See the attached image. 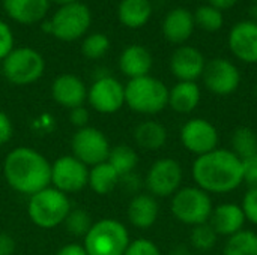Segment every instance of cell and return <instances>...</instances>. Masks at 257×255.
Segmentation results:
<instances>
[{
    "mask_svg": "<svg viewBox=\"0 0 257 255\" xmlns=\"http://www.w3.org/2000/svg\"><path fill=\"white\" fill-rule=\"evenodd\" d=\"M191 176L196 186L209 195L229 194L244 183L242 161L230 149L218 147L194 159Z\"/></svg>",
    "mask_w": 257,
    "mask_h": 255,
    "instance_id": "obj_1",
    "label": "cell"
},
{
    "mask_svg": "<svg viewBox=\"0 0 257 255\" xmlns=\"http://www.w3.org/2000/svg\"><path fill=\"white\" fill-rule=\"evenodd\" d=\"M3 176L14 191L32 197L51 185V164L32 147H15L5 158Z\"/></svg>",
    "mask_w": 257,
    "mask_h": 255,
    "instance_id": "obj_2",
    "label": "cell"
},
{
    "mask_svg": "<svg viewBox=\"0 0 257 255\" xmlns=\"http://www.w3.org/2000/svg\"><path fill=\"white\" fill-rule=\"evenodd\" d=\"M125 105L139 114H158L169 107V87L152 75L130 80L125 86Z\"/></svg>",
    "mask_w": 257,
    "mask_h": 255,
    "instance_id": "obj_3",
    "label": "cell"
},
{
    "mask_svg": "<svg viewBox=\"0 0 257 255\" xmlns=\"http://www.w3.org/2000/svg\"><path fill=\"white\" fill-rule=\"evenodd\" d=\"M71 209L69 197L50 185L29 197L27 215L36 227L50 230L63 224Z\"/></svg>",
    "mask_w": 257,
    "mask_h": 255,
    "instance_id": "obj_4",
    "label": "cell"
},
{
    "mask_svg": "<svg viewBox=\"0 0 257 255\" xmlns=\"http://www.w3.org/2000/svg\"><path fill=\"white\" fill-rule=\"evenodd\" d=\"M130 242V233L120 221L104 218L93 222L83 246L87 255H123Z\"/></svg>",
    "mask_w": 257,
    "mask_h": 255,
    "instance_id": "obj_5",
    "label": "cell"
},
{
    "mask_svg": "<svg viewBox=\"0 0 257 255\" xmlns=\"http://www.w3.org/2000/svg\"><path fill=\"white\" fill-rule=\"evenodd\" d=\"M170 210L175 219L181 224L196 227L209 222L214 204L211 195L194 185L181 188L172 197Z\"/></svg>",
    "mask_w": 257,
    "mask_h": 255,
    "instance_id": "obj_6",
    "label": "cell"
},
{
    "mask_svg": "<svg viewBox=\"0 0 257 255\" xmlns=\"http://www.w3.org/2000/svg\"><path fill=\"white\" fill-rule=\"evenodd\" d=\"M45 71L42 54L30 47L14 48L2 62V75L14 86L36 83Z\"/></svg>",
    "mask_w": 257,
    "mask_h": 255,
    "instance_id": "obj_7",
    "label": "cell"
},
{
    "mask_svg": "<svg viewBox=\"0 0 257 255\" xmlns=\"http://www.w3.org/2000/svg\"><path fill=\"white\" fill-rule=\"evenodd\" d=\"M50 21L51 36L63 42H72L86 35L92 23V14L87 5L75 2L59 6Z\"/></svg>",
    "mask_w": 257,
    "mask_h": 255,
    "instance_id": "obj_8",
    "label": "cell"
},
{
    "mask_svg": "<svg viewBox=\"0 0 257 255\" xmlns=\"http://www.w3.org/2000/svg\"><path fill=\"white\" fill-rule=\"evenodd\" d=\"M182 165L173 158H161L149 167L145 177V186L152 197L169 198L182 188Z\"/></svg>",
    "mask_w": 257,
    "mask_h": 255,
    "instance_id": "obj_9",
    "label": "cell"
},
{
    "mask_svg": "<svg viewBox=\"0 0 257 255\" xmlns=\"http://www.w3.org/2000/svg\"><path fill=\"white\" fill-rule=\"evenodd\" d=\"M179 140L184 149L197 158L218 149L220 134L211 120L205 117H193L182 125Z\"/></svg>",
    "mask_w": 257,
    "mask_h": 255,
    "instance_id": "obj_10",
    "label": "cell"
},
{
    "mask_svg": "<svg viewBox=\"0 0 257 255\" xmlns=\"http://www.w3.org/2000/svg\"><path fill=\"white\" fill-rule=\"evenodd\" d=\"M71 149L72 156H75L84 165L93 167L107 161L111 146L102 131L86 126L77 129L71 140Z\"/></svg>",
    "mask_w": 257,
    "mask_h": 255,
    "instance_id": "obj_11",
    "label": "cell"
},
{
    "mask_svg": "<svg viewBox=\"0 0 257 255\" xmlns=\"http://www.w3.org/2000/svg\"><path fill=\"white\" fill-rule=\"evenodd\" d=\"M87 102L96 113L114 114L125 105V86L111 75H101L87 89Z\"/></svg>",
    "mask_w": 257,
    "mask_h": 255,
    "instance_id": "obj_12",
    "label": "cell"
},
{
    "mask_svg": "<svg viewBox=\"0 0 257 255\" xmlns=\"http://www.w3.org/2000/svg\"><path fill=\"white\" fill-rule=\"evenodd\" d=\"M202 80L211 93L217 96H229L238 90L241 84V72L233 62L215 57L206 62Z\"/></svg>",
    "mask_w": 257,
    "mask_h": 255,
    "instance_id": "obj_13",
    "label": "cell"
},
{
    "mask_svg": "<svg viewBox=\"0 0 257 255\" xmlns=\"http://www.w3.org/2000/svg\"><path fill=\"white\" fill-rule=\"evenodd\" d=\"M87 180L89 167L72 155L60 156L51 164V186L66 195L84 189Z\"/></svg>",
    "mask_w": 257,
    "mask_h": 255,
    "instance_id": "obj_14",
    "label": "cell"
},
{
    "mask_svg": "<svg viewBox=\"0 0 257 255\" xmlns=\"http://www.w3.org/2000/svg\"><path fill=\"white\" fill-rule=\"evenodd\" d=\"M170 71L178 81H197L202 78L206 60L193 45H179L170 57Z\"/></svg>",
    "mask_w": 257,
    "mask_h": 255,
    "instance_id": "obj_15",
    "label": "cell"
},
{
    "mask_svg": "<svg viewBox=\"0 0 257 255\" xmlns=\"http://www.w3.org/2000/svg\"><path fill=\"white\" fill-rule=\"evenodd\" d=\"M227 44L230 53L238 60L248 65L257 63V23L244 20L232 26Z\"/></svg>",
    "mask_w": 257,
    "mask_h": 255,
    "instance_id": "obj_16",
    "label": "cell"
},
{
    "mask_svg": "<svg viewBox=\"0 0 257 255\" xmlns=\"http://www.w3.org/2000/svg\"><path fill=\"white\" fill-rule=\"evenodd\" d=\"M51 96L56 104L72 110L84 105L87 101V87L83 80L74 74L57 75L51 84Z\"/></svg>",
    "mask_w": 257,
    "mask_h": 255,
    "instance_id": "obj_17",
    "label": "cell"
},
{
    "mask_svg": "<svg viewBox=\"0 0 257 255\" xmlns=\"http://www.w3.org/2000/svg\"><path fill=\"white\" fill-rule=\"evenodd\" d=\"M194 15L185 8H173L163 20L161 32L166 41L175 45H184L194 33Z\"/></svg>",
    "mask_w": 257,
    "mask_h": 255,
    "instance_id": "obj_18",
    "label": "cell"
},
{
    "mask_svg": "<svg viewBox=\"0 0 257 255\" xmlns=\"http://www.w3.org/2000/svg\"><path fill=\"white\" fill-rule=\"evenodd\" d=\"M245 222L247 219L241 204L230 201L214 206V210L209 218V225L214 228L218 237H230L236 234L238 231L244 230Z\"/></svg>",
    "mask_w": 257,
    "mask_h": 255,
    "instance_id": "obj_19",
    "label": "cell"
},
{
    "mask_svg": "<svg viewBox=\"0 0 257 255\" xmlns=\"http://www.w3.org/2000/svg\"><path fill=\"white\" fill-rule=\"evenodd\" d=\"M5 12L18 24L32 26L45 20L50 0H3Z\"/></svg>",
    "mask_w": 257,
    "mask_h": 255,
    "instance_id": "obj_20",
    "label": "cell"
},
{
    "mask_svg": "<svg viewBox=\"0 0 257 255\" xmlns=\"http://www.w3.org/2000/svg\"><path fill=\"white\" fill-rule=\"evenodd\" d=\"M158 215H160L158 201L151 194L139 192L128 203L126 216L131 225L136 228H140V230L151 228L157 222Z\"/></svg>",
    "mask_w": 257,
    "mask_h": 255,
    "instance_id": "obj_21",
    "label": "cell"
},
{
    "mask_svg": "<svg viewBox=\"0 0 257 255\" xmlns=\"http://www.w3.org/2000/svg\"><path fill=\"white\" fill-rule=\"evenodd\" d=\"M152 65H154V59L151 51L139 44L128 45L119 57V68L122 74L130 80L149 75Z\"/></svg>",
    "mask_w": 257,
    "mask_h": 255,
    "instance_id": "obj_22",
    "label": "cell"
},
{
    "mask_svg": "<svg viewBox=\"0 0 257 255\" xmlns=\"http://www.w3.org/2000/svg\"><path fill=\"white\" fill-rule=\"evenodd\" d=\"M202 99V90L196 81H178L169 89V107L178 114L193 113Z\"/></svg>",
    "mask_w": 257,
    "mask_h": 255,
    "instance_id": "obj_23",
    "label": "cell"
},
{
    "mask_svg": "<svg viewBox=\"0 0 257 255\" xmlns=\"http://www.w3.org/2000/svg\"><path fill=\"white\" fill-rule=\"evenodd\" d=\"M152 17L151 0H120L117 6V18L128 29H140Z\"/></svg>",
    "mask_w": 257,
    "mask_h": 255,
    "instance_id": "obj_24",
    "label": "cell"
},
{
    "mask_svg": "<svg viewBox=\"0 0 257 255\" xmlns=\"http://www.w3.org/2000/svg\"><path fill=\"white\" fill-rule=\"evenodd\" d=\"M169 138L167 129L163 123L155 120H146L136 126L134 129V141L139 147L145 150H160L166 146Z\"/></svg>",
    "mask_w": 257,
    "mask_h": 255,
    "instance_id": "obj_25",
    "label": "cell"
},
{
    "mask_svg": "<svg viewBox=\"0 0 257 255\" xmlns=\"http://www.w3.org/2000/svg\"><path fill=\"white\" fill-rule=\"evenodd\" d=\"M119 182H120V176L107 161L89 168L87 186L98 195L110 194L119 185Z\"/></svg>",
    "mask_w": 257,
    "mask_h": 255,
    "instance_id": "obj_26",
    "label": "cell"
},
{
    "mask_svg": "<svg viewBox=\"0 0 257 255\" xmlns=\"http://www.w3.org/2000/svg\"><path fill=\"white\" fill-rule=\"evenodd\" d=\"M107 162L116 170V173L122 177L130 173H134L139 164L137 152L128 144H117L110 149Z\"/></svg>",
    "mask_w": 257,
    "mask_h": 255,
    "instance_id": "obj_27",
    "label": "cell"
},
{
    "mask_svg": "<svg viewBox=\"0 0 257 255\" xmlns=\"http://www.w3.org/2000/svg\"><path fill=\"white\" fill-rule=\"evenodd\" d=\"M230 150L242 161L257 153V134L248 126H239L230 138Z\"/></svg>",
    "mask_w": 257,
    "mask_h": 255,
    "instance_id": "obj_28",
    "label": "cell"
},
{
    "mask_svg": "<svg viewBox=\"0 0 257 255\" xmlns=\"http://www.w3.org/2000/svg\"><path fill=\"white\" fill-rule=\"evenodd\" d=\"M223 255H257V233L244 228L227 237Z\"/></svg>",
    "mask_w": 257,
    "mask_h": 255,
    "instance_id": "obj_29",
    "label": "cell"
},
{
    "mask_svg": "<svg viewBox=\"0 0 257 255\" xmlns=\"http://www.w3.org/2000/svg\"><path fill=\"white\" fill-rule=\"evenodd\" d=\"M193 15H194V23L200 29H203L205 32L215 33L224 24L223 11L217 9V8H214L211 5H202V6H199Z\"/></svg>",
    "mask_w": 257,
    "mask_h": 255,
    "instance_id": "obj_30",
    "label": "cell"
},
{
    "mask_svg": "<svg viewBox=\"0 0 257 255\" xmlns=\"http://www.w3.org/2000/svg\"><path fill=\"white\" fill-rule=\"evenodd\" d=\"M110 50V38L104 33H90L81 42V54L89 60H98Z\"/></svg>",
    "mask_w": 257,
    "mask_h": 255,
    "instance_id": "obj_31",
    "label": "cell"
},
{
    "mask_svg": "<svg viewBox=\"0 0 257 255\" xmlns=\"http://www.w3.org/2000/svg\"><path fill=\"white\" fill-rule=\"evenodd\" d=\"M217 242H218V234L214 231L209 222L193 227L191 234H190V243L196 251H200V252L211 251L215 248Z\"/></svg>",
    "mask_w": 257,
    "mask_h": 255,
    "instance_id": "obj_32",
    "label": "cell"
},
{
    "mask_svg": "<svg viewBox=\"0 0 257 255\" xmlns=\"http://www.w3.org/2000/svg\"><path fill=\"white\" fill-rule=\"evenodd\" d=\"M63 224H65L68 233L75 237H84L87 234V231L90 230V227L93 225L89 212H86L83 209H71V212L66 216Z\"/></svg>",
    "mask_w": 257,
    "mask_h": 255,
    "instance_id": "obj_33",
    "label": "cell"
},
{
    "mask_svg": "<svg viewBox=\"0 0 257 255\" xmlns=\"http://www.w3.org/2000/svg\"><path fill=\"white\" fill-rule=\"evenodd\" d=\"M123 255H163L155 242L151 239L139 237L130 242Z\"/></svg>",
    "mask_w": 257,
    "mask_h": 255,
    "instance_id": "obj_34",
    "label": "cell"
},
{
    "mask_svg": "<svg viewBox=\"0 0 257 255\" xmlns=\"http://www.w3.org/2000/svg\"><path fill=\"white\" fill-rule=\"evenodd\" d=\"M241 207L244 210L245 219L251 222L253 225H257V186L250 188L241 203Z\"/></svg>",
    "mask_w": 257,
    "mask_h": 255,
    "instance_id": "obj_35",
    "label": "cell"
},
{
    "mask_svg": "<svg viewBox=\"0 0 257 255\" xmlns=\"http://www.w3.org/2000/svg\"><path fill=\"white\" fill-rule=\"evenodd\" d=\"M15 48V38L11 27L0 20V62Z\"/></svg>",
    "mask_w": 257,
    "mask_h": 255,
    "instance_id": "obj_36",
    "label": "cell"
},
{
    "mask_svg": "<svg viewBox=\"0 0 257 255\" xmlns=\"http://www.w3.org/2000/svg\"><path fill=\"white\" fill-rule=\"evenodd\" d=\"M242 177L244 183H247L250 188L257 186V153L253 156H248L242 159Z\"/></svg>",
    "mask_w": 257,
    "mask_h": 255,
    "instance_id": "obj_37",
    "label": "cell"
},
{
    "mask_svg": "<svg viewBox=\"0 0 257 255\" xmlns=\"http://www.w3.org/2000/svg\"><path fill=\"white\" fill-rule=\"evenodd\" d=\"M89 119H90V116H89V111H87V108H86L84 105L69 110V122H71L77 129H81V128L89 126V125H87V123H89Z\"/></svg>",
    "mask_w": 257,
    "mask_h": 255,
    "instance_id": "obj_38",
    "label": "cell"
},
{
    "mask_svg": "<svg viewBox=\"0 0 257 255\" xmlns=\"http://www.w3.org/2000/svg\"><path fill=\"white\" fill-rule=\"evenodd\" d=\"M14 135V125L9 119V116L3 111H0V146L11 141Z\"/></svg>",
    "mask_w": 257,
    "mask_h": 255,
    "instance_id": "obj_39",
    "label": "cell"
},
{
    "mask_svg": "<svg viewBox=\"0 0 257 255\" xmlns=\"http://www.w3.org/2000/svg\"><path fill=\"white\" fill-rule=\"evenodd\" d=\"M142 180H140V177L136 174V173H130V174H126V176H122L120 177V182H119V185H123L128 191H131L133 194H139L137 191H139V188H140V183Z\"/></svg>",
    "mask_w": 257,
    "mask_h": 255,
    "instance_id": "obj_40",
    "label": "cell"
},
{
    "mask_svg": "<svg viewBox=\"0 0 257 255\" xmlns=\"http://www.w3.org/2000/svg\"><path fill=\"white\" fill-rule=\"evenodd\" d=\"M15 252V240L8 233H0V255H12Z\"/></svg>",
    "mask_w": 257,
    "mask_h": 255,
    "instance_id": "obj_41",
    "label": "cell"
},
{
    "mask_svg": "<svg viewBox=\"0 0 257 255\" xmlns=\"http://www.w3.org/2000/svg\"><path fill=\"white\" fill-rule=\"evenodd\" d=\"M56 255H87L86 249L83 245H78V243H69V245H65L62 246Z\"/></svg>",
    "mask_w": 257,
    "mask_h": 255,
    "instance_id": "obj_42",
    "label": "cell"
},
{
    "mask_svg": "<svg viewBox=\"0 0 257 255\" xmlns=\"http://www.w3.org/2000/svg\"><path fill=\"white\" fill-rule=\"evenodd\" d=\"M238 3V0H209V5L220 9V11H227L233 8Z\"/></svg>",
    "mask_w": 257,
    "mask_h": 255,
    "instance_id": "obj_43",
    "label": "cell"
},
{
    "mask_svg": "<svg viewBox=\"0 0 257 255\" xmlns=\"http://www.w3.org/2000/svg\"><path fill=\"white\" fill-rule=\"evenodd\" d=\"M172 255H191V254H190V249H188L187 246H184V245H179V246L173 248Z\"/></svg>",
    "mask_w": 257,
    "mask_h": 255,
    "instance_id": "obj_44",
    "label": "cell"
},
{
    "mask_svg": "<svg viewBox=\"0 0 257 255\" xmlns=\"http://www.w3.org/2000/svg\"><path fill=\"white\" fill-rule=\"evenodd\" d=\"M250 17H251V21L257 23V0H254L250 6Z\"/></svg>",
    "mask_w": 257,
    "mask_h": 255,
    "instance_id": "obj_45",
    "label": "cell"
},
{
    "mask_svg": "<svg viewBox=\"0 0 257 255\" xmlns=\"http://www.w3.org/2000/svg\"><path fill=\"white\" fill-rule=\"evenodd\" d=\"M50 2H54V3H57L59 6H65V5H69V3H75V2H78V0H50Z\"/></svg>",
    "mask_w": 257,
    "mask_h": 255,
    "instance_id": "obj_46",
    "label": "cell"
},
{
    "mask_svg": "<svg viewBox=\"0 0 257 255\" xmlns=\"http://www.w3.org/2000/svg\"><path fill=\"white\" fill-rule=\"evenodd\" d=\"M254 95H256V98H257V81H256V84H254Z\"/></svg>",
    "mask_w": 257,
    "mask_h": 255,
    "instance_id": "obj_47",
    "label": "cell"
},
{
    "mask_svg": "<svg viewBox=\"0 0 257 255\" xmlns=\"http://www.w3.org/2000/svg\"><path fill=\"white\" fill-rule=\"evenodd\" d=\"M0 75H2V66H0Z\"/></svg>",
    "mask_w": 257,
    "mask_h": 255,
    "instance_id": "obj_48",
    "label": "cell"
}]
</instances>
